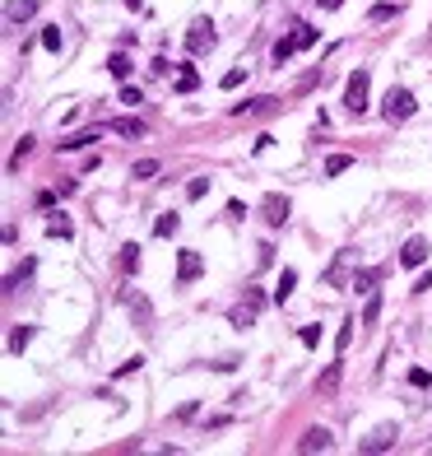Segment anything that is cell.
<instances>
[{
    "instance_id": "obj_19",
    "label": "cell",
    "mask_w": 432,
    "mask_h": 456,
    "mask_svg": "<svg viewBox=\"0 0 432 456\" xmlns=\"http://www.w3.org/2000/svg\"><path fill=\"white\" fill-rule=\"evenodd\" d=\"M293 284H298V270H279V284H275V303H288V293H293Z\"/></svg>"
},
{
    "instance_id": "obj_44",
    "label": "cell",
    "mask_w": 432,
    "mask_h": 456,
    "mask_svg": "<svg viewBox=\"0 0 432 456\" xmlns=\"http://www.w3.org/2000/svg\"><path fill=\"white\" fill-rule=\"evenodd\" d=\"M126 10H144V0H126Z\"/></svg>"
},
{
    "instance_id": "obj_7",
    "label": "cell",
    "mask_w": 432,
    "mask_h": 456,
    "mask_svg": "<svg viewBox=\"0 0 432 456\" xmlns=\"http://www.w3.org/2000/svg\"><path fill=\"white\" fill-rule=\"evenodd\" d=\"M395 438H400V428H395V423H386V428H377L372 438H363V443H358V452H390V447H395Z\"/></svg>"
},
{
    "instance_id": "obj_8",
    "label": "cell",
    "mask_w": 432,
    "mask_h": 456,
    "mask_svg": "<svg viewBox=\"0 0 432 456\" xmlns=\"http://www.w3.org/2000/svg\"><path fill=\"white\" fill-rule=\"evenodd\" d=\"M423 261H428V238H409V242L400 247V266H409V270H419Z\"/></svg>"
},
{
    "instance_id": "obj_6",
    "label": "cell",
    "mask_w": 432,
    "mask_h": 456,
    "mask_svg": "<svg viewBox=\"0 0 432 456\" xmlns=\"http://www.w3.org/2000/svg\"><path fill=\"white\" fill-rule=\"evenodd\" d=\"M284 103L275 98V93H260V98L251 103H233V117H270V112H279Z\"/></svg>"
},
{
    "instance_id": "obj_38",
    "label": "cell",
    "mask_w": 432,
    "mask_h": 456,
    "mask_svg": "<svg viewBox=\"0 0 432 456\" xmlns=\"http://www.w3.org/2000/svg\"><path fill=\"white\" fill-rule=\"evenodd\" d=\"M121 103H126V107H135V103H144L140 84H121Z\"/></svg>"
},
{
    "instance_id": "obj_39",
    "label": "cell",
    "mask_w": 432,
    "mask_h": 456,
    "mask_svg": "<svg viewBox=\"0 0 432 456\" xmlns=\"http://www.w3.org/2000/svg\"><path fill=\"white\" fill-rule=\"evenodd\" d=\"M23 275H33V261H23V266H19V270H14V275H10V279H5V293H14V284H19V279H23Z\"/></svg>"
},
{
    "instance_id": "obj_23",
    "label": "cell",
    "mask_w": 432,
    "mask_h": 456,
    "mask_svg": "<svg viewBox=\"0 0 432 456\" xmlns=\"http://www.w3.org/2000/svg\"><path fill=\"white\" fill-rule=\"evenodd\" d=\"M196 89H200L196 66H181V70H177V93H196Z\"/></svg>"
},
{
    "instance_id": "obj_40",
    "label": "cell",
    "mask_w": 432,
    "mask_h": 456,
    "mask_svg": "<svg viewBox=\"0 0 432 456\" xmlns=\"http://www.w3.org/2000/svg\"><path fill=\"white\" fill-rule=\"evenodd\" d=\"M409 387H432V373H428V368H414V373H409Z\"/></svg>"
},
{
    "instance_id": "obj_35",
    "label": "cell",
    "mask_w": 432,
    "mask_h": 456,
    "mask_svg": "<svg viewBox=\"0 0 432 456\" xmlns=\"http://www.w3.org/2000/svg\"><path fill=\"white\" fill-rule=\"evenodd\" d=\"M316 37H321V28H311V23H298V42H302V52H307V47H316Z\"/></svg>"
},
{
    "instance_id": "obj_26",
    "label": "cell",
    "mask_w": 432,
    "mask_h": 456,
    "mask_svg": "<svg viewBox=\"0 0 432 456\" xmlns=\"http://www.w3.org/2000/svg\"><path fill=\"white\" fill-rule=\"evenodd\" d=\"M93 140H98V131H79V135H70V140H61V149H66V154L70 149H89Z\"/></svg>"
},
{
    "instance_id": "obj_9",
    "label": "cell",
    "mask_w": 432,
    "mask_h": 456,
    "mask_svg": "<svg viewBox=\"0 0 432 456\" xmlns=\"http://www.w3.org/2000/svg\"><path fill=\"white\" fill-rule=\"evenodd\" d=\"M330 447H335L330 428H307V433L298 438V452H330Z\"/></svg>"
},
{
    "instance_id": "obj_29",
    "label": "cell",
    "mask_w": 432,
    "mask_h": 456,
    "mask_svg": "<svg viewBox=\"0 0 432 456\" xmlns=\"http://www.w3.org/2000/svg\"><path fill=\"white\" fill-rule=\"evenodd\" d=\"M121 270H126V275H135V270H140V247H135V242L121 247Z\"/></svg>"
},
{
    "instance_id": "obj_17",
    "label": "cell",
    "mask_w": 432,
    "mask_h": 456,
    "mask_svg": "<svg viewBox=\"0 0 432 456\" xmlns=\"http://www.w3.org/2000/svg\"><path fill=\"white\" fill-rule=\"evenodd\" d=\"M395 14H400L395 0H377V5L367 10V23H386V19H395Z\"/></svg>"
},
{
    "instance_id": "obj_3",
    "label": "cell",
    "mask_w": 432,
    "mask_h": 456,
    "mask_svg": "<svg viewBox=\"0 0 432 456\" xmlns=\"http://www.w3.org/2000/svg\"><path fill=\"white\" fill-rule=\"evenodd\" d=\"M214 42H219V33H214V23L210 19H196L186 28V52L200 56V52H214Z\"/></svg>"
},
{
    "instance_id": "obj_16",
    "label": "cell",
    "mask_w": 432,
    "mask_h": 456,
    "mask_svg": "<svg viewBox=\"0 0 432 456\" xmlns=\"http://www.w3.org/2000/svg\"><path fill=\"white\" fill-rule=\"evenodd\" d=\"M381 279V270H354V279H349V289L354 293H372V284Z\"/></svg>"
},
{
    "instance_id": "obj_18",
    "label": "cell",
    "mask_w": 432,
    "mask_h": 456,
    "mask_svg": "<svg viewBox=\"0 0 432 456\" xmlns=\"http://www.w3.org/2000/svg\"><path fill=\"white\" fill-rule=\"evenodd\" d=\"M344 270H349V256H335V261H330V266H325V284H335V289H340V284H344V279H349V275H344Z\"/></svg>"
},
{
    "instance_id": "obj_5",
    "label": "cell",
    "mask_w": 432,
    "mask_h": 456,
    "mask_svg": "<svg viewBox=\"0 0 432 456\" xmlns=\"http://www.w3.org/2000/svg\"><path fill=\"white\" fill-rule=\"evenodd\" d=\"M200 275H205V256H200L196 247L177 252V284H196Z\"/></svg>"
},
{
    "instance_id": "obj_10",
    "label": "cell",
    "mask_w": 432,
    "mask_h": 456,
    "mask_svg": "<svg viewBox=\"0 0 432 456\" xmlns=\"http://www.w3.org/2000/svg\"><path fill=\"white\" fill-rule=\"evenodd\" d=\"M293 52H302V42H298V28H293V33H284L275 47H270V56H275V66H288V61H293Z\"/></svg>"
},
{
    "instance_id": "obj_15",
    "label": "cell",
    "mask_w": 432,
    "mask_h": 456,
    "mask_svg": "<svg viewBox=\"0 0 432 456\" xmlns=\"http://www.w3.org/2000/svg\"><path fill=\"white\" fill-rule=\"evenodd\" d=\"M177 228H181V214L177 210H167V214H158V219H154V238H177Z\"/></svg>"
},
{
    "instance_id": "obj_25",
    "label": "cell",
    "mask_w": 432,
    "mask_h": 456,
    "mask_svg": "<svg viewBox=\"0 0 432 456\" xmlns=\"http://www.w3.org/2000/svg\"><path fill=\"white\" fill-rule=\"evenodd\" d=\"M349 168H354V158H349V154H330V158H325V177H340V173H349Z\"/></svg>"
},
{
    "instance_id": "obj_27",
    "label": "cell",
    "mask_w": 432,
    "mask_h": 456,
    "mask_svg": "<svg viewBox=\"0 0 432 456\" xmlns=\"http://www.w3.org/2000/svg\"><path fill=\"white\" fill-rule=\"evenodd\" d=\"M377 317H381V293L372 289L367 293V308H363V326H377Z\"/></svg>"
},
{
    "instance_id": "obj_37",
    "label": "cell",
    "mask_w": 432,
    "mask_h": 456,
    "mask_svg": "<svg viewBox=\"0 0 432 456\" xmlns=\"http://www.w3.org/2000/svg\"><path fill=\"white\" fill-rule=\"evenodd\" d=\"M242 79H246V66H233V70H228V75L219 79V84H223V89H237V84H242Z\"/></svg>"
},
{
    "instance_id": "obj_14",
    "label": "cell",
    "mask_w": 432,
    "mask_h": 456,
    "mask_svg": "<svg viewBox=\"0 0 432 456\" xmlns=\"http://www.w3.org/2000/svg\"><path fill=\"white\" fill-rule=\"evenodd\" d=\"M131 70L135 66H131V56H126V52H112L107 56V75L112 79H121V84H126V79H131Z\"/></svg>"
},
{
    "instance_id": "obj_21",
    "label": "cell",
    "mask_w": 432,
    "mask_h": 456,
    "mask_svg": "<svg viewBox=\"0 0 432 456\" xmlns=\"http://www.w3.org/2000/svg\"><path fill=\"white\" fill-rule=\"evenodd\" d=\"M354 326H358V317H344L340 331H335V349H340V354H344L349 345H354Z\"/></svg>"
},
{
    "instance_id": "obj_20",
    "label": "cell",
    "mask_w": 432,
    "mask_h": 456,
    "mask_svg": "<svg viewBox=\"0 0 432 456\" xmlns=\"http://www.w3.org/2000/svg\"><path fill=\"white\" fill-rule=\"evenodd\" d=\"M33 335H37L33 326H23V322H19V326H14V331H10V354H23V349H28V340H33Z\"/></svg>"
},
{
    "instance_id": "obj_12",
    "label": "cell",
    "mask_w": 432,
    "mask_h": 456,
    "mask_svg": "<svg viewBox=\"0 0 432 456\" xmlns=\"http://www.w3.org/2000/svg\"><path fill=\"white\" fill-rule=\"evenodd\" d=\"M340 378H344V354H340V358H335V363H330V368H325L321 378H316V391H321V396H330V391H335V387H340Z\"/></svg>"
},
{
    "instance_id": "obj_43",
    "label": "cell",
    "mask_w": 432,
    "mask_h": 456,
    "mask_svg": "<svg viewBox=\"0 0 432 456\" xmlns=\"http://www.w3.org/2000/svg\"><path fill=\"white\" fill-rule=\"evenodd\" d=\"M340 5H344V0H321V10H340Z\"/></svg>"
},
{
    "instance_id": "obj_2",
    "label": "cell",
    "mask_w": 432,
    "mask_h": 456,
    "mask_svg": "<svg viewBox=\"0 0 432 456\" xmlns=\"http://www.w3.org/2000/svg\"><path fill=\"white\" fill-rule=\"evenodd\" d=\"M414 112H419V103H414L409 89H400V84L386 93V103H381V117H386V122H409Z\"/></svg>"
},
{
    "instance_id": "obj_1",
    "label": "cell",
    "mask_w": 432,
    "mask_h": 456,
    "mask_svg": "<svg viewBox=\"0 0 432 456\" xmlns=\"http://www.w3.org/2000/svg\"><path fill=\"white\" fill-rule=\"evenodd\" d=\"M367 93H372V75L367 70H354V75L344 79V107L354 112V117L367 112Z\"/></svg>"
},
{
    "instance_id": "obj_4",
    "label": "cell",
    "mask_w": 432,
    "mask_h": 456,
    "mask_svg": "<svg viewBox=\"0 0 432 456\" xmlns=\"http://www.w3.org/2000/svg\"><path fill=\"white\" fill-rule=\"evenodd\" d=\"M260 214H265L270 228H284L288 214H293V201H288V196H279V191H270L265 201H260Z\"/></svg>"
},
{
    "instance_id": "obj_28",
    "label": "cell",
    "mask_w": 432,
    "mask_h": 456,
    "mask_svg": "<svg viewBox=\"0 0 432 456\" xmlns=\"http://www.w3.org/2000/svg\"><path fill=\"white\" fill-rule=\"evenodd\" d=\"M61 42H66V37H61V28H56V23H47V28H42V47L52 56H61Z\"/></svg>"
},
{
    "instance_id": "obj_24",
    "label": "cell",
    "mask_w": 432,
    "mask_h": 456,
    "mask_svg": "<svg viewBox=\"0 0 432 456\" xmlns=\"http://www.w3.org/2000/svg\"><path fill=\"white\" fill-rule=\"evenodd\" d=\"M131 177H135V182H154V177H158V158H140V163L131 168Z\"/></svg>"
},
{
    "instance_id": "obj_31",
    "label": "cell",
    "mask_w": 432,
    "mask_h": 456,
    "mask_svg": "<svg viewBox=\"0 0 432 456\" xmlns=\"http://www.w3.org/2000/svg\"><path fill=\"white\" fill-rule=\"evenodd\" d=\"M210 196V177H191L186 182V201H205Z\"/></svg>"
},
{
    "instance_id": "obj_32",
    "label": "cell",
    "mask_w": 432,
    "mask_h": 456,
    "mask_svg": "<svg viewBox=\"0 0 432 456\" xmlns=\"http://www.w3.org/2000/svg\"><path fill=\"white\" fill-rule=\"evenodd\" d=\"M140 368H144V354H131L126 363H116V368H112V378H131V373H140Z\"/></svg>"
},
{
    "instance_id": "obj_36",
    "label": "cell",
    "mask_w": 432,
    "mask_h": 456,
    "mask_svg": "<svg viewBox=\"0 0 432 456\" xmlns=\"http://www.w3.org/2000/svg\"><path fill=\"white\" fill-rule=\"evenodd\" d=\"M298 340H302L307 349H316V345H321V326H302V331H298Z\"/></svg>"
},
{
    "instance_id": "obj_11",
    "label": "cell",
    "mask_w": 432,
    "mask_h": 456,
    "mask_svg": "<svg viewBox=\"0 0 432 456\" xmlns=\"http://www.w3.org/2000/svg\"><path fill=\"white\" fill-rule=\"evenodd\" d=\"M37 14V0H5V23H28Z\"/></svg>"
},
{
    "instance_id": "obj_22",
    "label": "cell",
    "mask_w": 432,
    "mask_h": 456,
    "mask_svg": "<svg viewBox=\"0 0 432 456\" xmlns=\"http://www.w3.org/2000/svg\"><path fill=\"white\" fill-rule=\"evenodd\" d=\"M112 131H116V135H135V140H140V135H144V122H140V117H116V122H112Z\"/></svg>"
},
{
    "instance_id": "obj_13",
    "label": "cell",
    "mask_w": 432,
    "mask_h": 456,
    "mask_svg": "<svg viewBox=\"0 0 432 456\" xmlns=\"http://www.w3.org/2000/svg\"><path fill=\"white\" fill-rule=\"evenodd\" d=\"M126 303H131V317L140 322V331H154V308H149V298L135 293V298H126Z\"/></svg>"
},
{
    "instance_id": "obj_34",
    "label": "cell",
    "mask_w": 432,
    "mask_h": 456,
    "mask_svg": "<svg viewBox=\"0 0 432 456\" xmlns=\"http://www.w3.org/2000/svg\"><path fill=\"white\" fill-rule=\"evenodd\" d=\"M233 326L237 331H251L256 326V308H233Z\"/></svg>"
},
{
    "instance_id": "obj_30",
    "label": "cell",
    "mask_w": 432,
    "mask_h": 456,
    "mask_svg": "<svg viewBox=\"0 0 432 456\" xmlns=\"http://www.w3.org/2000/svg\"><path fill=\"white\" fill-rule=\"evenodd\" d=\"M28 154H33V135H19V145H14V158H10V173H14V168H19Z\"/></svg>"
},
{
    "instance_id": "obj_33",
    "label": "cell",
    "mask_w": 432,
    "mask_h": 456,
    "mask_svg": "<svg viewBox=\"0 0 432 456\" xmlns=\"http://www.w3.org/2000/svg\"><path fill=\"white\" fill-rule=\"evenodd\" d=\"M47 238H61V242H70V238H75V228H70V219H52V223H47Z\"/></svg>"
},
{
    "instance_id": "obj_41",
    "label": "cell",
    "mask_w": 432,
    "mask_h": 456,
    "mask_svg": "<svg viewBox=\"0 0 432 456\" xmlns=\"http://www.w3.org/2000/svg\"><path fill=\"white\" fill-rule=\"evenodd\" d=\"M246 308L260 312V308H265V293H260V289H246Z\"/></svg>"
},
{
    "instance_id": "obj_42",
    "label": "cell",
    "mask_w": 432,
    "mask_h": 456,
    "mask_svg": "<svg viewBox=\"0 0 432 456\" xmlns=\"http://www.w3.org/2000/svg\"><path fill=\"white\" fill-rule=\"evenodd\" d=\"M428 289H432V270H423V275L414 279V293H428Z\"/></svg>"
}]
</instances>
